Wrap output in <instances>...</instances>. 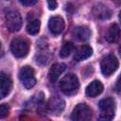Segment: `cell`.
Here are the masks:
<instances>
[{
	"label": "cell",
	"mask_w": 121,
	"mask_h": 121,
	"mask_svg": "<svg viewBox=\"0 0 121 121\" xmlns=\"http://www.w3.org/2000/svg\"><path fill=\"white\" fill-rule=\"evenodd\" d=\"M100 113L98 116V121H112L114 117V109L115 102L113 98L107 97L99 101Z\"/></svg>",
	"instance_id": "obj_1"
},
{
	"label": "cell",
	"mask_w": 121,
	"mask_h": 121,
	"mask_svg": "<svg viewBox=\"0 0 121 121\" xmlns=\"http://www.w3.org/2000/svg\"><path fill=\"white\" fill-rule=\"evenodd\" d=\"M60 88L62 93L68 95L77 93L79 88V81L78 77L74 74H67L60 79Z\"/></svg>",
	"instance_id": "obj_2"
},
{
	"label": "cell",
	"mask_w": 121,
	"mask_h": 121,
	"mask_svg": "<svg viewBox=\"0 0 121 121\" xmlns=\"http://www.w3.org/2000/svg\"><path fill=\"white\" fill-rule=\"evenodd\" d=\"M71 119L72 121H91L92 110L84 103L78 104L72 112Z\"/></svg>",
	"instance_id": "obj_3"
},
{
	"label": "cell",
	"mask_w": 121,
	"mask_h": 121,
	"mask_svg": "<svg viewBox=\"0 0 121 121\" xmlns=\"http://www.w3.org/2000/svg\"><path fill=\"white\" fill-rule=\"evenodd\" d=\"M100 68H101V72L104 76H106V77L111 76L118 68V60H117L116 57L112 54L106 55L101 60Z\"/></svg>",
	"instance_id": "obj_4"
},
{
	"label": "cell",
	"mask_w": 121,
	"mask_h": 121,
	"mask_svg": "<svg viewBox=\"0 0 121 121\" xmlns=\"http://www.w3.org/2000/svg\"><path fill=\"white\" fill-rule=\"evenodd\" d=\"M6 26L10 32L18 31L22 26V18L18 11L9 10L5 16Z\"/></svg>",
	"instance_id": "obj_5"
},
{
	"label": "cell",
	"mask_w": 121,
	"mask_h": 121,
	"mask_svg": "<svg viewBox=\"0 0 121 121\" xmlns=\"http://www.w3.org/2000/svg\"><path fill=\"white\" fill-rule=\"evenodd\" d=\"M19 79L26 89L32 88L36 83L35 73L31 66H24L19 71Z\"/></svg>",
	"instance_id": "obj_6"
},
{
	"label": "cell",
	"mask_w": 121,
	"mask_h": 121,
	"mask_svg": "<svg viewBox=\"0 0 121 121\" xmlns=\"http://www.w3.org/2000/svg\"><path fill=\"white\" fill-rule=\"evenodd\" d=\"M28 43L21 39V38H15L12 40L10 43V50L12 54L17 58H24L28 53Z\"/></svg>",
	"instance_id": "obj_7"
},
{
	"label": "cell",
	"mask_w": 121,
	"mask_h": 121,
	"mask_svg": "<svg viewBox=\"0 0 121 121\" xmlns=\"http://www.w3.org/2000/svg\"><path fill=\"white\" fill-rule=\"evenodd\" d=\"M65 103L64 101L59 96H52L50 97L47 103V109L52 114H59L64 109Z\"/></svg>",
	"instance_id": "obj_8"
},
{
	"label": "cell",
	"mask_w": 121,
	"mask_h": 121,
	"mask_svg": "<svg viewBox=\"0 0 121 121\" xmlns=\"http://www.w3.org/2000/svg\"><path fill=\"white\" fill-rule=\"evenodd\" d=\"M12 88V81L10 78L6 75L4 72H1L0 74V97L4 98L7 96Z\"/></svg>",
	"instance_id": "obj_9"
},
{
	"label": "cell",
	"mask_w": 121,
	"mask_h": 121,
	"mask_svg": "<svg viewBox=\"0 0 121 121\" xmlns=\"http://www.w3.org/2000/svg\"><path fill=\"white\" fill-rule=\"evenodd\" d=\"M48 27L53 34H60L64 29V21L60 16L51 17L48 22Z\"/></svg>",
	"instance_id": "obj_10"
},
{
	"label": "cell",
	"mask_w": 121,
	"mask_h": 121,
	"mask_svg": "<svg viewBox=\"0 0 121 121\" xmlns=\"http://www.w3.org/2000/svg\"><path fill=\"white\" fill-rule=\"evenodd\" d=\"M91 36V30L87 26H76L73 30V37L78 41H86Z\"/></svg>",
	"instance_id": "obj_11"
},
{
	"label": "cell",
	"mask_w": 121,
	"mask_h": 121,
	"mask_svg": "<svg viewBox=\"0 0 121 121\" xmlns=\"http://www.w3.org/2000/svg\"><path fill=\"white\" fill-rule=\"evenodd\" d=\"M103 92V85L98 80L92 81L87 87H86V95L91 97H95L99 95Z\"/></svg>",
	"instance_id": "obj_12"
},
{
	"label": "cell",
	"mask_w": 121,
	"mask_h": 121,
	"mask_svg": "<svg viewBox=\"0 0 121 121\" xmlns=\"http://www.w3.org/2000/svg\"><path fill=\"white\" fill-rule=\"evenodd\" d=\"M66 68V65L63 64V63H55L51 66L50 70H49V79L52 81V82H55L59 78L60 76L63 73V71L65 70Z\"/></svg>",
	"instance_id": "obj_13"
},
{
	"label": "cell",
	"mask_w": 121,
	"mask_h": 121,
	"mask_svg": "<svg viewBox=\"0 0 121 121\" xmlns=\"http://www.w3.org/2000/svg\"><path fill=\"white\" fill-rule=\"evenodd\" d=\"M93 53V49L89 45H82L80 46L74 55V60L76 61H80L83 60L88 59Z\"/></svg>",
	"instance_id": "obj_14"
},
{
	"label": "cell",
	"mask_w": 121,
	"mask_h": 121,
	"mask_svg": "<svg viewBox=\"0 0 121 121\" xmlns=\"http://www.w3.org/2000/svg\"><path fill=\"white\" fill-rule=\"evenodd\" d=\"M120 37V28L118 26V25L116 24H112L108 31H107V34H106V40L109 42V43H115L118 41Z\"/></svg>",
	"instance_id": "obj_15"
},
{
	"label": "cell",
	"mask_w": 121,
	"mask_h": 121,
	"mask_svg": "<svg viewBox=\"0 0 121 121\" xmlns=\"http://www.w3.org/2000/svg\"><path fill=\"white\" fill-rule=\"evenodd\" d=\"M40 26H41V23H40L39 20H37V19L32 20V21H30L27 24V26H26V31L30 35H35V34H37L39 32Z\"/></svg>",
	"instance_id": "obj_16"
},
{
	"label": "cell",
	"mask_w": 121,
	"mask_h": 121,
	"mask_svg": "<svg viewBox=\"0 0 121 121\" xmlns=\"http://www.w3.org/2000/svg\"><path fill=\"white\" fill-rule=\"evenodd\" d=\"M73 50H74V44L72 43H70V42H67L60 48V58H66V57H68L73 52Z\"/></svg>",
	"instance_id": "obj_17"
},
{
	"label": "cell",
	"mask_w": 121,
	"mask_h": 121,
	"mask_svg": "<svg viewBox=\"0 0 121 121\" xmlns=\"http://www.w3.org/2000/svg\"><path fill=\"white\" fill-rule=\"evenodd\" d=\"M96 15H97V17H99V18H110V17H111V11L109 10V9H108L107 7H104L103 10H101V7H100V5H99V6H98V9H97Z\"/></svg>",
	"instance_id": "obj_18"
},
{
	"label": "cell",
	"mask_w": 121,
	"mask_h": 121,
	"mask_svg": "<svg viewBox=\"0 0 121 121\" xmlns=\"http://www.w3.org/2000/svg\"><path fill=\"white\" fill-rule=\"evenodd\" d=\"M9 106L6 105V104H2L0 106V117L1 118H4L5 116H7L8 113H9Z\"/></svg>",
	"instance_id": "obj_19"
},
{
	"label": "cell",
	"mask_w": 121,
	"mask_h": 121,
	"mask_svg": "<svg viewBox=\"0 0 121 121\" xmlns=\"http://www.w3.org/2000/svg\"><path fill=\"white\" fill-rule=\"evenodd\" d=\"M20 3L24 6H32L37 3L36 0H20Z\"/></svg>",
	"instance_id": "obj_20"
},
{
	"label": "cell",
	"mask_w": 121,
	"mask_h": 121,
	"mask_svg": "<svg viewBox=\"0 0 121 121\" xmlns=\"http://www.w3.org/2000/svg\"><path fill=\"white\" fill-rule=\"evenodd\" d=\"M47 6H48V9L53 10L57 8V2L55 1H47Z\"/></svg>",
	"instance_id": "obj_21"
},
{
	"label": "cell",
	"mask_w": 121,
	"mask_h": 121,
	"mask_svg": "<svg viewBox=\"0 0 121 121\" xmlns=\"http://www.w3.org/2000/svg\"><path fill=\"white\" fill-rule=\"evenodd\" d=\"M114 88H115V90H116V91H118V92H119V91H121V75H120V76H119V78H117Z\"/></svg>",
	"instance_id": "obj_22"
},
{
	"label": "cell",
	"mask_w": 121,
	"mask_h": 121,
	"mask_svg": "<svg viewBox=\"0 0 121 121\" xmlns=\"http://www.w3.org/2000/svg\"><path fill=\"white\" fill-rule=\"evenodd\" d=\"M118 17H119V21H120V23H121V10L119 11V15H118Z\"/></svg>",
	"instance_id": "obj_23"
},
{
	"label": "cell",
	"mask_w": 121,
	"mask_h": 121,
	"mask_svg": "<svg viewBox=\"0 0 121 121\" xmlns=\"http://www.w3.org/2000/svg\"><path fill=\"white\" fill-rule=\"evenodd\" d=\"M118 52H119V55H120V57H121V45H120L119 48H118Z\"/></svg>",
	"instance_id": "obj_24"
}]
</instances>
